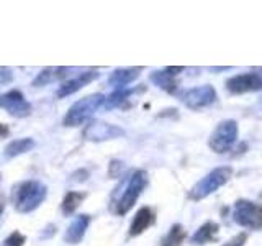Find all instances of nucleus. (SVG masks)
<instances>
[{
  "mask_svg": "<svg viewBox=\"0 0 262 246\" xmlns=\"http://www.w3.org/2000/svg\"><path fill=\"white\" fill-rule=\"evenodd\" d=\"M147 186V174L146 171H133L129 176H126L121 180V184L115 189V192L112 195V210L117 215H125L128 213L136 200L139 199V195L143 194L144 187Z\"/></svg>",
  "mask_w": 262,
  "mask_h": 246,
  "instance_id": "f257e3e1",
  "label": "nucleus"
},
{
  "mask_svg": "<svg viewBox=\"0 0 262 246\" xmlns=\"http://www.w3.org/2000/svg\"><path fill=\"white\" fill-rule=\"evenodd\" d=\"M48 187L39 180H25L13 189V205L16 212L30 213L45 202Z\"/></svg>",
  "mask_w": 262,
  "mask_h": 246,
  "instance_id": "f03ea898",
  "label": "nucleus"
},
{
  "mask_svg": "<svg viewBox=\"0 0 262 246\" xmlns=\"http://www.w3.org/2000/svg\"><path fill=\"white\" fill-rule=\"evenodd\" d=\"M231 176H233V169L229 166H221V168L213 169L190 189L188 197L195 202L203 200L205 197H208L210 194L216 192L220 187H223L228 180L231 179Z\"/></svg>",
  "mask_w": 262,
  "mask_h": 246,
  "instance_id": "7ed1b4c3",
  "label": "nucleus"
},
{
  "mask_svg": "<svg viewBox=\"0 0 262 246\" xmlns=\"http://www.w3.org/2000/svg\"><path fill=\"white\" fill-rule=\"evenodd\" d=\"M105 104V97L102 94H92L80 98L74 104L64 117L66 127H80L92 117V115Z\"/></svg>",
  "mask_w": 262,
  "mask_h": 246,
  "instance_id": "20e7f679",
  "label": "nucleus"
},
{
  "mask_svg": "<svg viewBox=\"0 0 262 246\" xmlns=\"http://www.w3.org/2000/svg\"><path fill=\"white\" fill-rule=\"evenodd\" d=\"M237 139V123L234 120H223L213 130L208 139L210 148L215 153H226L233 148Z\"/></svg>",
  "mask_w": 262,
  "mask_h": 246,
  "instance_id": "39448f33",
  "label": "nucleus"
},
{
  "mask_svg": "<svg viewBox=\"0 0 262 246\" xmlns=\"http://www.w3.org/2000/svg\"><path fill=\"white\" fill-rule=\"evenodd\" d=\"M233 220L243 228L259 230L262 227V209L251 200H237L233 207Z\"/></svg>",
  "mask_w": 262,
  "mask_h": 246,
  "instance_id": "423d86ee",
  "label": "nucleus"
},
{
  "mask_svg": "<svg viewBox=\"0 0 262 246\" xmlns=\"http://www.w3.org/2000/svg\"><path fill=\"white\" fill-rule=\"evenodd\" d=\"M0 109H4L15 118H25L31 113V104L20 90L12 89L5 94H0Z\"/></svg>",
  "mask_w": 262,
  "mask_h": 246,
  "instance_id": "0eeeda50",
  "label": "nucleus"
},
{
  "mask_svg": "<svg viewBox=\"0 0 262 246\" xmlns=\"http://www.w3.org/2000/svg\"><path fill=\"white\" fill-rule=\"evenodd\" d=\"M82 135L87 141H106V139H115L125 135V130L112 125V123H105L100 120H94L85 125Z\"/></svg>",
  "mask_w": 262,
  "mask_h": 246,
  "instance_id": "6e6552de",
  "label": "nucleus"
},
{
  "mask_svg": "<svg viewBox=\"0 0 262 246\" xmlns=\"http://www.w3.org/2000/svg\"><path fill=\"white\" fill-rule=\"evenodd\" d=\"M182 102L192 110H202L216 102V92H215V89H213V86L205 84V86L195 87L184 92Z\"/></svg>",
  "mask_w": 262,
  "mask_h": 246,
  "instance_id": "1a4fd4ad",
  "label": "nucleus"
},
{
  "mask_svg": "<svg viewBox=\"0 0 262 246\" xmlns=\"http://www.w3.org/2000/svg\"><path fill=\"white\" fill-rule=\"evenodd\" d=\"M226 89H228V92H231L234 95L254 92V90H260L262 89V77L257 72L237 74V76H233L231 79L226 80Z\"/></svg>",
  "mask_w": 262,
  "mask_h": 246,
  "instance_id": "9d476101",
  "label": "nucleus"
},
{
  "mask_svg": "<svg viewBox=\"0 0 262 246\" xmlns=\"http://www.w3.org/2000/svg\"><path fill=\"white\" fill-rule=\"evenodd\" d=\"M98 77V72L97 71H85V72H80L79 76H76L74 79H69L62 82V84L59 86V89H57L56 95L59 98H64L68 95H72L76 94L77 90H80L82 87H85L87 84H90L92 80H95Z\"/></svg>",
  "mask_w": 262,
  "mask_h": 246,
  "instance_id": "9b49d317",
  "label": "nucleus"
},
{
  "mask_svg": "<svg viewBox=\"0 0 262 246\" xmlns=\"http://www.w3.org/2000/svg\"><path fill=\"white\" fill-rule=\"evenodd\" d=\"M90 225V217L89 215H77L72 220V223L64 233V241L69 244H77L82 241V238L85 236V232Z\"/></svg>",
  "mask_w": 262,
  "mask_h": 246,
  "instance_id": "f8f14e48",
  "label": "nucleus"
},
{
  "mask_svg": "<svg viewBox=\"0 0 262 246\" xmlns=\"http://www.w3.org/2000/svg\"><path fill=\"white\" fill-rule=\"evenodd\" d=\"M141 68H125V69H115L108 77V86L115 89H125L135 79L139 77Z\"/></svg>",
  "mask_w": 262,
  "mask_h": 246,
  "instance_id": "ddd939ff",
  "label": "nucleus"
},
{
  "mask_svg": "<svg viewBox=\"0 0 262 246\" xmlns=\"http://www.w3.org/2000/svg\"><path fill=\"white\" fill-rule=\"evenodd\" d=\"M154 223V213L149 207H141L129 225V236H138Z\"/></svg>",
  "mask_w": 262,
  "mask_h": 246,
  "instance_id": "4468645a",
  "label": "nucleus"
},
{
  "mask_svg": "<svg viewBox=\"0 0 262 246\" xmlns=\"http://www.w3.org/2000/svg\"><path fill=\"white\" fill-rule=\"evenodd\" d=\"M220 232V227L215 221H207V223H203L196 232L193 233L190 243L195 244V246H202V244H207V243H211L216 240V235Z\"/></svg>",
  "mask_w": 262,
  "mask_h": 246,
  "instance_id": "2eb2a0df",
  "label": "nucleus"
},
{
  "mask_svg": "<svg viewBox=\"0 0 262 246\" xmlns=\"http://www.w3.org/2000/svg\"><path fill=\"white\" fill-rule=\"evenodd\" d=\"M144 87H138V89H117L115 92H112L108 97H105V109L106 110H112V109H117V107H121L125 104L131 95H135L138 92H143Z\"/></svg>",
  "mask_w": 262,
  "mask_h": 246,
  "instance_id": "dca6fc26",
  "label": "nucleus"
},
{
  "mask_svg": "<svg viewBox=\"0 0 262 246\" xmlns=\"http://www.w3.org/2000/svg\"><path fill=\"white\" fill-rule=\"evenodd\" d=\"M35 145H36L35 139H31V138L13 139V141H10L5 146L4 156H5V159H12V158H15V156H20V154L31 151L33 148H35Z\"/></svg>",
  "mask_w": 262,
  "mask_h": 246,
  "instance_id": "f3484780",
  "label": "nucleus"
},
{
  "mask_svg": "<svg viewBox=\"0 0 262 246\" xmlns=\"http://www.w3.org/2000/svg\"><path fill=\"white\" fill-rule=\"evenodd\" d=\"M151 82L154 86H158L159 89L162 90H166V92L172 94V92H176V89H177V80L176 77L172 76V74H169L166 69L164 71H154L151 76H149Z\"/></svg>",
  "mask_w": 262,
  "mask_h": 246,
  "instance_id": "a211bd4d",
  "label": "nucleus"
},
{
  "mask_svg": "<svg viewBox=\"0 0 262 246\" xmlns=\"http://www.w3.org/2000/svg\"><path fill=\"white\" fill-rule=\"evenodd\" d=\"M85 199V194H82V192H68L64 197V200L61 203V210L66 217H69L72 215L74 212L77 210V207L82 203V200Z\"/></svg>",
  "mask_w": 262,
  "mask_h": 246,
  "instance_id": "6ab92c4d",
  "label": "nucleus"
},
{
  "mask_svg": "<svg viewBox=\"0 0 262 246\" xmlns=\"http://www.w3.org/2000/svg\"><path fill=\"white\" fill-rule=\"evenodd\" d=\"M185 240V230L182 225H172V228L167 232V235L162 238L161 246H180Z\"/></svg>",
  "mask_w": 262,
  "mask_h": 246,
  "instance_id": "aec40b11",
  "label": "nucleus"
},
{
  "mask_svg": "<svg viewBox=\"0 0 262 246\" xmlns=\"http://www.w3.org/2000/svg\"><path fill=\"white\" fill-rule=\"evenodd\" d=\"M53 79H56V69L54 68H46L35 77V80H33V86L43 87V86H48Z\"/></svg>",
  "mask_w": 262,
  "mask_h": 246,
  "instance_id": "412c9836",
  "label": "nucleus"
},
{
  "mask_svg": "<svg viewBox=\"0 0 262 246\" xmlns=\"http://www.w3.org/2000/svg\"><path fill=\"white\" fill-rule=\"evenodd\" d=\"M25 241H27V238H25L23 233H20V232H13V233H10V235H8V236L5 238L4 243H2V246H23Z\"/></svg>",
  "mask_w": 262,
  "mask_h": 246,
  "instance_id": "4be33fe9",
  "label": "nucleus"
},
{
  "mask_svg": "<svg viewBox=\"0 0 262 246\" xmlns=\"http://www.w3.org/2000/svg\"><path fill=\"white\" fill-rule=\"evenodd\" d=\"M246 240H248V235H246V233H237L234 238H231L229 241H226L223 246H244Z\"/></svg>",
  "mask_w": 262,
  "mask_h": 246,
  "instance_id": "5701e85b",
  "label": "nucleus"
},
{
  "mask_svg": "<svg viewBox=\"0 0 262 246\" xmlns=\"http://www.w3.org/2000/svg\"><path fill=\"white\" fill-rule=\"evenodd\" d=\"M123 171V162L121 161H112L108 168V176L110 177H118Z\"/></svg>",
  "mask_w": 262,
  "mask_h": 246,
  "instance_id": "b1692460",
  "label": "nucleus"
},
{
  "mask_svg": "<svg viewBox=\"0 0 262 246\" xmlns=\"http://www.w3.org/2000/svg\"><path fill=\"white\" fill-rule=\"evenodd\" d=\"M12 80H13V72L8 68H0V86L8 84Z\"/></svg>",
  "mask_w": 262,
  "mask_h": 246,
  "instance_id": "393cba45",
  "label": "nucleus"
},
{
  "mask_svg": "<svg viewBox=\"0 0 262 246\" xmlns=\"http://www.w3.org/2000/svg\"><path fill=\"white\" fill-rule=\"evenodd\" d=\"M166 71L169 72V74H172V76H177V74H180V72H182L184 71V68H182V66H180V68H177V66H176V68H174V66H169V68H166Z\"/></svg>",
  "mask_w": 262,
  "mask_h": 246,
  "instance_id": "a878e982",
  "label": "nucleus"
},
{
  "mask_svg": "<svg viewBox=\"0 0 262 246\" xmlns=\"http://www.w3.org/2000/svg\"><path fill=\"white\" fill-rule=\"evenodd\" d=\"M8 133H10V130H8V127H7V125H2V123H0V138L8 136Z\"/></svg>",
  "mask_w": 262,
  "mask_h": 246,
  "instance_id": "bb28decb",
  "label": "nucleus"
},
{
  "mask_svg": "<svg viewBox=\"0 0 262 246\" xmlns=\"http://www.w3.org/2000/svg\"><path fill=\"white\" fill-rule=\"evenodd\" d=\"M2 213H4V205L0 203V218H2Z\"/></svg>",
  "mask_w": 262,
  "mask_h": 246,
  "instance_id": "cd10ccee",
  "label": "nucleus"
},
{
  "mask_svg": "<svg viewBox=\"0 0 262 246\" xmlns=\"http://www.w3.org/2000/svg\"><path fill=\"white\" fill-rule=\"evenodd\" d=\"M0 180H2V176H0Z\"/></svg>",
  "mask_w": 262,
  "mask_h": 246,
  "instance_id": "c85d7f7f",
  "label": "nucleus"
}]
</instances>
